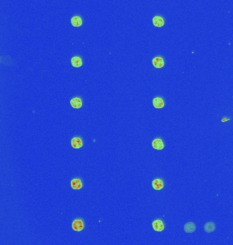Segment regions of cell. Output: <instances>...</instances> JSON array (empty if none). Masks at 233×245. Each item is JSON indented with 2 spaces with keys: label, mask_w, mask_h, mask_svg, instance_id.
<instances>
[{
  "label": "cell",
  "mask_w": 233,
  "mask_h": 245,
  "mask_svg": "<svg viewBox=\"0 0 233 245\" xmlns=\"http://www.w3.org/2000/svg\"><path fill=\"white\" fill-rule=\"evenodd\" d=\"M71 186L73 189H80L82 188V184L80 179H75L71 181Z\"/></svg>",
  "instance_id": "12"
},
{
  "label": "cell",
  "mask_w": 233,
  "mask_h": 245,
  "mask_svg": "<svg viewBox=\"0 0 233 245\" xmlns=\"http://www.w3.org/2000/svg\"><path fill=\"white\" fill-rule=\"evenodd\" d=\"M153 24L154 26L157 27H162L164 25V21L162 17L156 16V17L153 18Z\"/></svg>",
  "instance_id": "6"
},
{
  "label": "cell",
  "mask_w": 233,
  "mask_h": 245,
  "mask_svg": "<svg viewBox=\"0 0 233 245\" xmlns=\"http://www.w3.org/2000/svg\"><path fill=\"white\" fill-rule=\"evenodd\" d=\"M152 147L156 150H162L164 148V145L162 139L157 138L152 142Z\"/></svg>",
  "instance_id": "4"
},
{
  "label": "cell",
  "mask_w": 233,
  "mask_h": 245,
  "mask_svg": "<svg viewBox=\"0 0 233 245\" xmlns=\"http://www.w3.org/2000/svg\"><path fill=\"white\" fill-rule=\"evenodd\" d=\"M152 186L155 190H161L164 187V183L161 179H155L152 182Z\"/></svg>",
  "instance_id": "9"
},
{
  "label": "cell",
  "mask_w": 233,
  "mask_h": 245,
  "mask_svg": "<svg viewBox=\"0 0 233 245\" xmlns=\"http://www.w3.org/2000/svg\"><path fill=\"white\" fill-rule=\"evenodd\" d=\"M153 105L156 108H162L164 106V102L161 98H155L153 100Z\"/></svg>",
  "instance_id": "8"
},
{
  "label": "cell",
  "mask_w": 233,
  "mask_h": 245,
  "mask_svg": "<svg viewBox=\"0 0 233 245\" xmlns=\"http://www.w3.org/2000/svg\"><path fill=\"white\" fill-rule=\"evenodd\" d=\"M72 227L75 231H80L84 229V223L81 220L76 219L73 221Z\"/></svg>",
  "instance_id": "1"
},
{
  "label": "cell",
  "mask_w": 233,
  "mask_h": 245,
  "mask_svg": "<svg viewBox=\"0 0 233 245\" xmlns=\"http://www.w3.org/2000/svg\"><path fill=\"white\" fill-rule=\"evenodd\" d=\"M71 64L72 65L73 67H80L82 66V61L81 59H80V57H78V56H76V57H74L71 59Z\"/></svg>",
  "instance_id": "11"
},
{
  "label": "cell",
  "mask_w": 233,
  "mask_h": 245,
  "mask_svg": "<svg viewBox=\"0 0 233 245\" xmlns=\"http://www.w3.org/2000/svg\"><path fill=\"white\" fill-rule=\"evenodd\" d=\"M152 64L156 68H162L164 66V61L162 59V57H156L153 58L152 60Z\"/></svg>",
  "instance_id": "3"
},
{
  "label": "cell",
  "mask_w": 233,
  "mask_h": 245,
  "mask_svg": "<svg viewBox=\"0 0 233 245\" xmlns=\"http://www.w3.org/2000/svg\"><path fill=\"white\" fill-rule=\"evenodd\" d=\"M152 226L156 231H162L164 229V225L162 221L160 219L154 221L152 223Z\"/></svg>",
  "instance_id": "2"
},
{
  "label": "cell",
  "mask_w": 233,
  "mask_h": 245,
  "mask_svg": "<svg viewBox=\"0 0 233 245\" xmlns=\"http://www.w3.org/2000/svg\"><path fill=\"white\" fill-rule=\"evenodd\" d=\"M71 24L74 27H80L82 24V21L81 18L78 16H75V17H73L71 19Z\"/></svg>",
  "instance_id": "13"
},
{
  "label": "cell",
  "mask_w": 233,
  "mask_h": 245,
  "mask_svg": "<svg viewBox=\"0 0 233 245\" xmlns=\"http://www.w3.org/2000/svg\"><path fill=\"white\" fill-rule=\"evenodd\" d=\"M71 145L74 149H80L82 147V142L80 138H73L71 140Z\"/></svg>",
  "instance_id": "7"
},
{
  "label": "cell",
  "mask_w": 233,
  "mask_h": 245,
  "mask_svg": "<svg viewBox=\"0 0 233 245\" xmlns=\"http://www.w3.org/2000/svg\"><path fill=\"white\" fill-rule=\"evenodd\" d=\"M196 230V225L193 222H188L184 225V231L186 233H193Z\"/></svg>",
  "instance_id": "10"
},
{
  "label": "cell",
  "mask_w": 233,
  "mask_h": 245,
  "mask_svg": "<svg viewBox=\"0 0 233 245\" xmlns=\"http://www.w3.org/2000/svg\"><path fill=\"white\" fill-rule=\"evenodd\" d=\"M204 230L207 233H211L216 230V225L213 222H208L204 226Z\"/></svg>",
  "instance_id": "14"
},
{
  "label": "cell",
  "mask_w": 233,
  "mask_h": 245,
  "mask_svg": "<svg viewBox=\"0 0 233 245\" xmlns=\"http://www.w3.org/2000/svg\"><path fill=\"white\" fill-rule=\"evenodd\" d=\"M70 105L73 108L78 109L82 106V100L79 98H75L70 100Z\"/></svg>",
  "instance_id": "5"
}]
</instances>
